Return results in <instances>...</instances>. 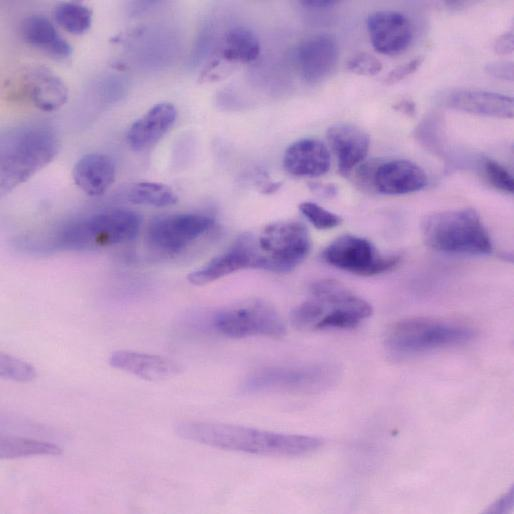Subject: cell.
Masks as SVG:
<instances>
[{"label": "cell", "instance_id": "1", "mask_svg": "<svg viewBox=\"0 0 514 514\" xmlns=\"http://www.w3.org/2000/svg\"><path fill=\"white\" fill-rule=\"evenodd\" d=\"M175 432L183 439L206 446L262 456H302L318 450L323 444L314 436L203 421L178 422Z\"/></svg>", "mask_w": 514, "mask_h": 514}, {"label": "cell", "instance_id": "2", "mask_svg": "<svg viewBox=\"0 0 514 514\" xmlns=\"http://www.w3.org/2000/svg\"><path fill=\"white\" fill-rule=\"evenodd\" d=\"M60 143L48 127L17 128L1 140L0 188L6 194L46 167L58 154Z\"/></svg>", "mask_w": 514, "mask_h": 514}, {"label": "cell", "instance_id": "3", "mask_svg": "<svg viewBox=\"0 0 514 514\" xmlns=\"http://www.w3.org/2000/svg\"><path fill=\"white\" fill-rule=\"evenodd\" d=\"M421 232L427 246L447 254L487 255L493 249L480 215L471 208L431 213Z\"/></svg>", "mask_w": 514, "mask_h": 514}, {"label": "cell", "instance_id": "4", "mask_svg": "<svg viewBox=\"0 0 514 514\" xmlns=\"http://www.w3.org/2000/svg\"><path fill=\"white\" fill-rule=\"evenodd\" d=\"M475 334L470 325L461 321L413 317L392 325L385 345L395 355L408 356L465 344Z\"/></svg>", "mask_w": 514, "mask_h": 514}, {"label": "cell", "instance_id": "5", "mask_svg": "<svg viewBox=\"0 0 514 514\" xmlns=\"http://www.w3.org/2000/svg\"><path fill=\"white\" fill-rule=\"evenodd\" d=\"M141 216L127 209H109L74 222L62 230L57 246L68 250H92L134 240Z\"/></svg>", "mask_w": 514, "mask_h": 514}, {"label": "cell", "instance_id": "6", "mask_svg": "<svg viewBox=\"0 0 514 514\" xmlns=\"http://www.w3.org/2000/svg\"><path fill=\"white\" fill-rule=\"evenodd\" d=\"M339 378V370L330 364L270 366L250 373L241 384V392L319 393L334 387Z\"/></svg>", "mask_w": 514, "mask_h": 514}, {"label": "cell", "instance_id": "7", "mask_svg": "<svg viewBox=\"0 0 514 514\" xmlns=\"http://www.w3.org/2000/svg\"><path fill=\"white\" fill-rule=\"evenodd\" d=\"M258 269L288 273L300 265L311 249L307 227L299 221L271 223L255 236Z\"/></svg>", "mask_w": 514, "mask_h": 514}, {"label": "cell", "instance_id": "8", "mask_svg": "<svg viewBox=\"0 0 514 514\" xmlns=\"http://www.w3.org/2000/svg\"><path fill=\"white\" fill-rule=\"evenodd\" d=\"M213 328L229 338L266 336L281 338L285 323L275 307L262 299H249L216 313Z\"/></svg>", "mask_w": 514, "mask_h": 514}, {"label": "cell", "instance_id": "9", "mask_svg": "<svg viewBox=\"0 0 514 514\" xmlns=\"http://www.w3.org/2000/svg\"><path fill=\"white\" fill-rule=\"evenodd\" d=\"M321 258L330 266L359 276L388 272L400 262L399 255H384L368 239L350 234L339 236L328 244Z\"/></svg>", "mask_w": 514, "mask_h": 514}, {"label": "cell", "instance_id": "10", "mask_svg": "<svg viewBox=\"0 0 514 514\" xmlns=\"http://www.w3.org/2000/svg\"><path fill=\"white\" fill-rule=\"evenodd\" d=\"M356 169V179L360 185L386 195L417 192L428 183L425 171L405 159L371 160L363 162Z\"/></svg>", "mask_w": 514, "mask_h": 514}, {"label": "cell", "instance_id": "11", "mask_svg": "<svg viewBox=\"0 0 514 514\" xmlns=\"http://www.w3.org/2000/svg\"><path fill=\"white\" fill-rule=\"evenodd\" d=\"M214 223L212 217L199 213L161 216L151 221L147 230V243L162 254H177L206 234Z\"/></svg>", "mask_w": 514, "mask_h": 514}, {"label": "cell", "instance_id": "12", "mask_svg": "<svg viewBox=\"0 0 514 514\" xmlns=\"http://www.w3.org/2000/svg\"><path fill=\"white\" fill-rule=\"evenodd\" d=\"M258 269V255L255 236L249 233L240 235L221 254L209 260L202 267L187 276L195 286H204L220 278L243 269Z\"/></svg>", "mask_w": 514, "mask_h": 514}, {"label": "cell", "instance_id": "13", "mask_svg": "<svg viewBox=\"0 0 514 514\" xmlns=\"http://www.w3.org/2000/svg\"><path fill=\"white\" fill-rule=\"evenodd\" d=\"M367 30L373 48L385 55H397L407 49L413 39V27L406 15L392 10L372 13Z\"/></svg>", "mask_w": 514, "mask_h": 514}, {"label": "cell", "instance_id": "14", "mask_svg": "<svg viewBox=\"0 0 514 514\" xmlns=\"http://www.w3.org/2000/svg\"><path fill=\"white\" fill-rule=\"evenodd\" d=\"M338 56L336 39L329 34H316L306 38L296 51L299 72L309 83L327 78L335 69Z\"/></svg>", "mask_w": 514, "mask_h": 514}, {"label": "cell", "instance_id": "15", "mask_svg": "<svg viewBox=\"0 0 514 514\" xmlns=\"http://www.w3.org/2000/svg\"><path fill=\"white\" fill-rule=\"evenodd\" d=\"M326 136L341 175H350L365 161L370 138L361 128L351 124H337L328 128Z\"/></svg>", "mask_w": 514, "mask_h": 514}, {"label": "cell", "instance_id": "16", "mask_svg": "<svg viewBox=\"0 0 514 514\" xmlns=\"http://www.w3.org/2000/svg\"><path fill=\"white\" fill-rule=\"evenodd\" d=\"M108 362L118 370L152 382L173 378L182 371L181 365L172 359L133 350L114 351Z\"/></svg>", "mask_w": 514, "mask_h": 514}, {"label": "cell", "instance_id": "17", "mask_svg": "<svg viewBox=\"0 0 514 514\" xmlns=\"http://www.w3.org/2000/svg\"><path fill=\"white\" fill-rule=\"evenodd\" d=\"M331 165L327 146L318 139L304 138L289 145L283 156L285 170L298 177H318L326 174Z\"/></svg>", "mask_w": 514, "mask_h": 514}, {"label": "cell", "instance_id": "18", "mask_svg": "<svg viewBox=\"0 0 514 514\" xmlns=\"http://www.w3.org/2000/svg\"><path fill=\"white\" fill-rule=\"evenodd\" d=\"M177 111L173 104L162 102L151 107L137 119L127 132V143L136 152L155 145L172 127Z\"/></svg>", "mask_w": 514, "mask_h": 514}, {"label": "cell", "instance_id": "19", "mask_svg": "<svg viewBox=\"0 0 514 514\" xmlns=\"http://www.w3.org/2000/svg\"><path fill=\"white\" fill-rule=\"evenodd\" d=\"M448 107L473 115L511 119L513 99L510 96L483 90H459L446 100Z\"/></svg>", "mask_w": 514, "mask_h": 514}, {"label": "cell", "instance_id": "20", "mask_svg": "<svg viewBox=\"0 0 514 514\" xmlns=\"http://www.w3.org/2000/svg\"><path fill=\"white\" fill-rule=\"evenodd\" d=\"M75 184L89 196L103 195L115 181L116 169L111 157L101 153L86 154L73 167Z\"/></svg>", "mask_w": 514, "mask_h": 514}, {"label": "cell", "instance_id": "21", "mask_svg": "<svg viewBox=\"0 0 514 514\" xmlns=\"http://www.w3.org/2000/svg\"><path fill=\"white\" fill-rule=\"evenodd\" d=\"M25 93L38 109L51 112L62 107L68 99L63 80L45 68H37L25 76Z\"/></svg>", "mask_w": 514, "mask_h": 514}, {"label": "cell", "instance_id": "22", "mask_svg": "<svg viewBox=\"0 0 514 514\" xmlns=\"http://www.w3.org/2000/svg\"><path fill=\"white\" fill-rule=\"evenodd\" d=\"M23 39L56 58H67L72 54L70 44L58 34L52 23L44 16L25 18L20 27Z\"/></svg>", "mask_w": 514, "mask_h": 514}, {"label": "cell", "instance_id": "23", "mask_svg": "<svg viewBox=\"0 0 514 514\" xmlns=\"http://www.w3.org/2000/svg\"><path fill=\"white\" fill-rule=\"evenodd\" d=\"M260 51L257 36L248 28L236 27L226 33L220 55L226 62L246 64L255 61Z\"/></svg>", "mask_w": 514, "mask_h": 514}, {"label": "cell", "instance_id": "24", "mask_svg": "<svg viewBox=\"0 0 514 514\" xmlns=\"http://www.w3.org/2000/svg\"><path fill=\"white\" fill-rule=\"evenodd\" d=\"M60 446L20 436L2 435L0 438V457L15 459L36 455H60Z\"/></svg>", "mask_w": 514, "mask_h": 514}, {"label": "cell", "instance_id": "25", "mask_svg": "<svg viewBox=\"0 0 514 514\" xmlns=\"http://www.w3.org/2000/svg\"><path fill=\"white\" fill-rule=\"evenodd\" d=\"M128 200L137 205L167 207L176 204L178 196L165 184L144 181L134 184L129 189Z\"/></svg>", "mask_w": 514, "mask_h": 514}, {"label": "cell", "instance_id": "26", "mask_svg": "<svg viewBox=\"0 0 514 514\" xmlns=\"http://www.w3.org/2000/svg\"><path fill=\"white\" fill-rule=\"evenodd\" d=\"M56 22L67 32L82 34L86 32L92 23V13L84 5L66 2L59 4L54 10Z\"/></svg>", "mask_w": 514, "mask_h": 514}, {"label": "cell", "instance_id": "27", "mask_svg": "<svg viewBox=\"0 0 514 514\" xmlns=\"http://www.w3.org/2000/svg\"><path fill=\"white\" fill-rule=\"evenodd\" d=\"M0 375L5 379L25 383L32 381L37 373L35 368L29 363L14 356L1 353Z\"/></svg>", "mask_w": 514, "mask_h": 514}, {"label": "cell", "instance_id": "28", "mask_svg": "<svg viewBox=\"0 0 514 514\" xmlns=\"http://www.w3.org/2000/svg\"><path fill=\"white\" fill-rule=\"evenodd\" d=\"M302 215L317 229L327 230L339 226L341 216L323 208L314 202H302L299 204Z\"/></svg>", "mask_w": 514, "mask_h": 514}, {"label": "cell", "instance_id": "29", "mask_svg": "<svg viewBox=\"0 0 514 514\" xmlns=\"http://www.w3.org/2000/svg\"><path fill=\"white\" fill-rule=\"evenodd\" d=\"M482 167L485 177L494 188L504 193L513 192V177L505 167L490 158L483 160Z\"/></svg>", "mask_w": 514, "mask_h": 514}, {"label": "cell", "instance_id": "30", "mask_svg": "<svg viewBox=\"0 0 514 514\" xmlns=\"http://www.w3.org/2000/svg\"><path fill=\"white\" fill-rule=\"evenodd\" d=\"M347 69L357 75L374 76L382 70V63L374 55L360 52L349 59Z\"/></svg>", "mask_w": 514, "mask_h": 514}, {"label": "cell", "instance_id": "31", "mask_svg": "<svg viewBox=\"0 0 514 514\" xmlns=\"http://www.w3.org/2000/svg\"><path fill=\"white\" fill-rule=\"evenodd\" d=\"M423 60L424 59L422 56H418L406 63H403L402 65L397 66L386 75L384 78L385 84L393 85L412 75L420 68Z\"/></svg>", "mask_w": 514, "mask_h": 514}, {"label": "cell", "instance_id": "32", "mask_svg": "<svg viewBox=\"0 0 514 514\" xmlns=\"http://www.w3.org/2000/svg\"><path fill=\"white\" fill-rule=\"evenodd\" d=\"M485 70L491 76L501 80H513V63L510 61H494L486 65Z\"/></svg>", "mask_w": 514, "mask_h": 514}, {"label": "cell", "instance_id": "33", "mask_svg": "<svg viewBox=\"0 0 514 514\" xmlns=\"http://www.w3.org/2000/svg\"><path fill=\"white\" fill-rule=\"evenodd\" d=\"M513 486L504 493L502 496H500L494 503L490 505V507L487 508L486 512L489 513H507L509 512L513 507Z\"/></svg>", "mask_w": 514, "mask_h": 514}, {"label": "cell", "instance_id": "34", "mask_svg": "<svg viewBox=\"0 0 514 514\" xmlns=\"http://www.w3.org/2000/svg\"><path fill=\"white\" fill-rule=\"evenodd\" d=\"M513 32L502 34L494 44V51L498 55H508L513 52Z\"/></svg>", "mask_w": 514, "mask_h": 514}, {"label": "cell", "instance_id": "35", "mask_svg": "<svg viewBox=\"0 0 514 514\" xmlns=\"http://www.w3.org/2000/svg\"><path fill=\"white\" fill-rule=\"evenodd\" d=\"M309 186L315 194L322 197L331 198L338 192V189L334 184L312 183Z\"/></svg>", "mask_w": 514, "mask_h": 514}, {"label": "cell", "instance_id": "36", "mask_svg": "<svg viewBox=\"0 0 514 514\" xmlns=\"http://www.w3.org/2000/svg\"><path fill=\"white\" fill-rule=\"evenodd\" d=\"M393 108L396 111H398L408 117H413L416 112L415 103L410 99L400 100L399 102H397L396 104L393 105Z\"/></svg>", "mask_w": 514, "mask_h": 514}, {"label": "cell", "instance_id": "37", "mask_svg": "<svg viewBox=\"0 0 514 514\" xmlns=\"http://www.w3.org/2000/svg\"><path fill=\"white\" fill-rule=\"evenodd\" d=\"M304 7L308 8H330L336 5V1L332 0H306L300 2Z\"/></svg>", "mask_w": 514, "mask_h": 514}]
</instances>
